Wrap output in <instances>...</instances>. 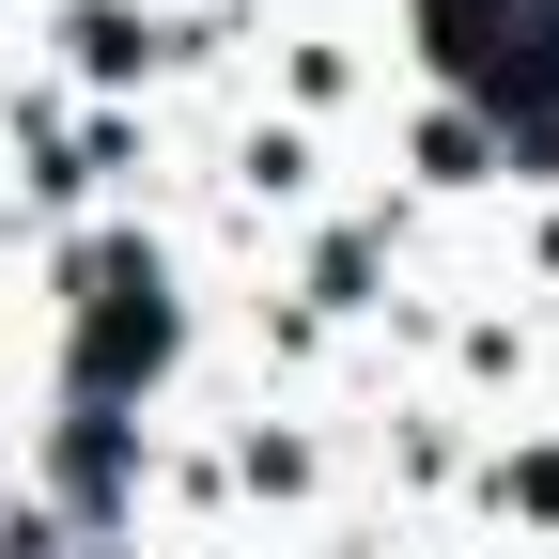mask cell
I'll list each match as a JSON object with an SVG mask.
<instances>
[{
  "instance_id": "6da1fadb",
  "label": "cell",
  "mask_w": 559,
  "mask_h": 559,
  "mask_svg": "<svg viewBox=\"0 0 559 559\" xmlns=\"http://www.w3.org/2000/svg\"><path fill=\"white\" fill-rule=\"evenodd\" d=\"M156 342H171L156 264H109V280H94V342H79V373H94V389H124V373H156Z\"/></svg>"
}]
</instances>
